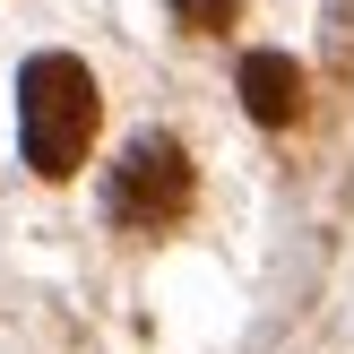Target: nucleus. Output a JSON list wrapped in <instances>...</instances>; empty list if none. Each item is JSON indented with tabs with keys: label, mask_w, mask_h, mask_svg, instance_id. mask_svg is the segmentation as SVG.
Instances as JSON below:
<instances>
[{
	"label": "nucleus",
	"mask_w": 354,
	"mask_h": 354,
	"mask_svg": "<svg viewBox=\"0 0 354 354\" xmlns=\"http://www.w3.org/2000/svg\"><path fill=\"white\" fill-rule=\"evenodd\" d=\"M95 121H104V95H95V69L78 52H35L17 69V156L44 182H69L86 165Z\"/></svg>",
	"instance_id": "nucleus-1"
},
{
	"label": "nucleus",
	"mask_w": 354,
	"mask_h": 354,
	"mask_svg": "<svg viewBox=\"0 0 354 354\" xmlns=\"http://www.w3.org/2000/svg\"><path fill=\"white\" fill-rule=\"evenodd\" d=\"M104 216L130 225V234H165V225L190 216V156L173 138H130L104 182Z\"/></svg>",
	"instance_id": "nucleus-2"
},
{
	"label": "nucleus",
	"mask_w": 354,
	"mask_h": 354,
	"mask_svg": "<svg viewBox=\"0 0 354 354\" xmlns=\"http://www.w3.org/2000/svg\"><path fill=\"white\" fill-rule=\"evenodd\" d=\"M242 113H251L259 130L303 121V69H294L286 52H251V61H242Z\"/></svg>",
	"instance_id": "nucleus-3"
},
{
	"label": "nucleus",
	"mask_w": 354,
	"mask_h": 354,
	"mask_svg": "<svg viewBox=\"0 0 354 354\" xmlns=\"http://www.w3.org/2000/svg\"><path fill=\"white\" fill-rule=\"evenodd\" d=\"M173 17L199 26V35H216V26H234V0H173Z\"/></svg>",
	"instance_id": "nucleus-4"
}]
</instances>
